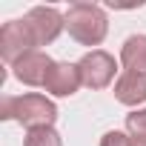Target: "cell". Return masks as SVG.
<instances>
[{"instance_id":"cell-1","label":"cell","mask_w":146,"mask_h":146,"mask_svg":"<svg viewBox=\"0 0 146 146\" xmlns=\"http://www.w3.org/2000/svg\"><path fill=\"white\" fill-rule=\"evenodd\" d=\"M0 117L3 120H17L29 132V129H37V126H52L57 120V106L46 95H37V92L17 95V98L6 95L3 103H0Z\"/></svg>"},{"instance_id":"cell-2","label":"cell","mask_w":146,"mask_h":146,"mask_svg":"<svg viewBox=\"0 0 146 146\" xmlns=\"http://www.w3.org/2000/svg\"><path fill=\"white\" fill-rule=\"evenodd\" d=\"M66 32L80 46H100L109 35V17L98 3H72L66 9Z\"/></svg>"},{"instance_id":"cell-3","label":"cell","mask_w":146,"mask_h":146,"mask_svg":"<svg viewBox=\"0 0 146 146\" xmlns=\"http://www.w3.org/2000/svg\"><path fill=\"white\" fill-rule=\"evenodd\" d=\"M35 49H37V40H35L32 26H29L26 17L3 23V29H0V57H3L6 63L15 66L23 54H29Z\"/></svg>"},{"instance_id":"cell-4","label":"cell","mask_w":146,"mask_h":146,"mask_svg":"<svg viewBox=\"0 0 146 146\" xmlns=\"http://www.w3.org/2000/svg\"><path fill=\"white\" fill-rule=\"evenodd\" d=\"M78 69H80V78H83V86L86 89H106L115 80L117 63H115V57L109 52L92 49V52H86L78 60Z\"/></svg>"},{"instance_id":"cell-5","label":"cell","mask_w":146,"mask_h":146,"mask_svg":"<svg viewBox=\"0 0 146 146\" xmlns=\"http://www.w3.org/2000/svg\"><path fill=\"white\" fill-rule=\"evenodd\" d=\"M26 20L32 26V35L37 40V46H49L60 37V32L66 29V15H60L54 6H35L26 12Z\"/></svg>"},{"instance_id":"cell-6","label":"cell","mask_w":146,"mask_h":146,"mask_svg":"<svg viewBox=\"0 0 146 146\" xmlns=\"http://www.w3.org/2000/svg\"><path fill=\"white\" fill-rule=\"evenodd\" d=\"M52 66H54V60H52L46 52L35 49V52L23 54V57L12 66V75H15L20 83H26V86H46V78H49Z\"/></svg>"},{"instance_id":"cell-7","label":"cell","mask_w":146,"mask_h":146,"mask_svg":"<svg viewBox=\"0 0 146 146\" xmlns=\"http://www.w3.org/2000/svg\"><path fill=\"white\" fill-rule=\"evenodd\" d=\"M80 86H83V78H80L78 63H54L43 89L54 98H72Z\"/></svg>"},{"instance_id":"cell-8","label":"cell","mask_w":146,"mask_h":146,"mask_svg":"<svg viewBox=\"0 0 146 146\" xmlns=\"http://www.w3.org/2000/svg\"><path fill=\"white\" fill-rule=\"evenodd\" d=\"M115 100L123 106H140L146 103V75L137 72H123L115 80Z\"/></svg>"},{"instance_id":"cell-9","label":"cell","mask_w":146,"mask_h":146,"mask_svg":"<svg viewBox=\"0 0 146 146\" xmlns=\"http://www.w3.org/2000/svg\"><path fill=\"white\" fill-rule=\"evenodd\" d=\"M120 63L123 72H137L146 75V35H132L120 46Z\"/></svg>"},{"instance_id":"cell-10","label":"cell","mask_w":146,"mask_h":146,"mask_svg":"<svg viewBox=\"0 0 146 146\" xmlns=\"http://www.w3.org/2000/svg\"><path fill=\"white\" fill-rule=\"evenodd\" d=\"M23 146H63V137L57 135L54 126H37L26 132Z\"/></svg>"},{"instance_id":"cell-11","label":"cell","mask_w":146,"mask_h":146,"mask_svg":"<svg viewBox=\"0 0 146 146\" xmlns=\"http://www.w3.org/2000/svg\"><path fill=\"white\" fill-rule=\"evenodd\" d=\"M126 129L132 137H146V109H135L126 115Z\"/></svg>"},{"instance_id":"cell-12","label":"cell","mask_w":146,"mask_h":146,"mask_svg":"<svg viewBox=\"0 0 146 146\" xmlns=\"http://www.w3.org/2000/svg\"><path fill=\"white\" fill-rule=\"evenodd\" d=\"M100 146H132V135L112 129V132H106V135L100 137Z\"/></svg>"},{"instance_id":"cell-13","label":"cell","mask_w":146,"mask_h":146,"mask_svg":"<svg viewBox=\"0 0 146 146\" xmlns=\"http://www.w3.org/2000/svg\"><path fill=\"white\" fill-rule=\"evenodd\" d=\"M132 146H146V137H132Z\"/></svg>"}]
</instances>
